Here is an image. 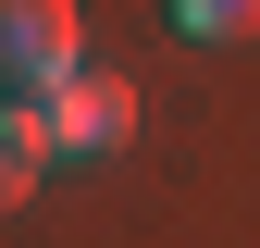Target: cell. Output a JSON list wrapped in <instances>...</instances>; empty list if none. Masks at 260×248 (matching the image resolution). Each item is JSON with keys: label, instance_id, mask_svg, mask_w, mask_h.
<instances>
[{"label": "cell", "instance_id": "obj_1", "mask_svg": "<svg viewBox=\"0 0 260 248\" xmlns=\"http://www.w3.org/2000/svg\"><path fill=\"white\" fill-rule=\"evenodd\" d=\"M75 0H0V100L38 112L50 87H75Z\"/></svg>", "mask_w": 260, "mask_h": 248}, {"label": "cell", "instance_id": "obj_2", "mask_svg": "<svg viewBox=\"0 0 260 248\" xmlns=\"http://www.w3.org/2000/svg\"><path fill=\"white\" fill-rule=\"evenodd\" d=\"M38 137H50V162H112V149L137 137V87H124V75L50 87V100H38Z\"/></svg>", "mask_w": 260, "mask_h": 248}, {"label": "cell", "instance_id": "obj_3", "mask_svg": "<svg viewBox=\"0 0 260 248\" xmlns=\"http://www.w3.org/2000/svg\"><path fill=\"white\" fill-rule=\"evenodd\" d=\"M38 174H50L38 112H13V100H0V211H25V199H38Z\"/></svg>", "mask_w": 260, "mask_h": 248}, {"label": "cell", "instance_id": "obj_4", "mask_svg": "<svg viewBox=\"0 0 260 248\" xmlns=\"http://www.w3.org/2000/svg\"><path fill=\"white\" fill-rule=\"evenodd\" d=\"M161 25H174V38H260V0H161Z\"/></svg>", "mask_w": 260, "mask_h": 248}]
</instances>
